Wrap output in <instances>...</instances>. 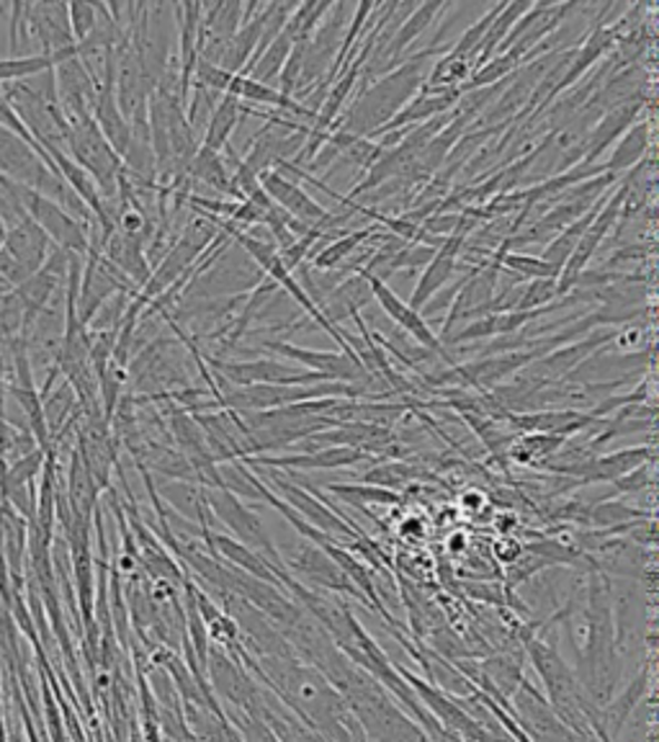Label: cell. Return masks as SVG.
Instances as JSON below:
<instances>
[{
  "mask_svg": "<svg viewBox=\"0 0 659 742\" xmlns=\"http://www.w3.org/2000/svg\"><path fill=\"white\" fill-rule=\"evenodd\" d=\"M433 57H441V47H427L423 52H415L394 70H386L382 78L374 80V86L364 88L356 101L345 114L335 119L333 129L345 131L351 137H371L376 129H382L402 106H407L417 96L420 86L425 80V65ZM330 129V131H333Z\"/></svg>",
  "mask_w": 659,
  "mask_h": 742,
  "instance_id": "6da1fadb",
  "label": "cell"
},
{
  "mask_svg": "<svg viewBox=\"0 0 659 742\" xmlns=\"http://www.w3.org/2000/svg\"><path fill=\"white\" fill-rule=\"evenodd\" d=\"M68 155L94 178L101 202L117 199L124 165L114 147L106 143L94 117L68 119Z\"/></svg>",
  "mask_w": 659,
  "mask_h": 742,
  "instance_id": "7a4b0ae2",
  "label": "cell"
},
{
  "mask_svg": "<svg viewBox=\"0 0 659 742\" xmlns=\"http://www.w3.org/2000/svg\"><path fill=\"white\" fill-rule=\"evenodd\" d=\"M201 495H204L206 508H209L222 524H227L229 529L235 531V536H240V544H245L247 549L258 551V555L266 559L271 567H274V573L278 577L286 575L282 567V557H278L274 541H271V536H268V529L263 526L258 516L250 514V510H247L243 502L237 500V495H233L229 490H222V488H204Z\"/></svg>",
  "mask_w": 659,
  "mask_h": 742,
  "instance_id": "3957f363",
  "label": "cell"
},
{
  "mask_svg": "<svg viewBox=\"0 0 659 742\" xmlns=\"http://www.w3.org/2000/svg\"><path fill=\"white\" fill-rule=\"evenodd\" d=\"M206 367L214 369L212 377L227 379L235 387L268 384V387H309L319 382H333L325 374L315 371H299L292 364L276 359H253V361H225L217 357H201Z\"/></svg>",
  "mask_w": 659,
  "mask_h": 742,
  "instance_id": "277c9868",
  "label": "cell"
},
{
  "mask_svg": "<svg viewBox=\"0 0 659 742\" xmlns=\"http://www.w3.org/2000/svg\"><path fill=\"white\" fill-rule=\"evenodd\" d=\"M19 202L23 206V212L29 214L37 225L45 230V235L52 241V245L62 247L72 255H80L86 258L88 247H90V227L78 222L72 214L62 209L60 204L47 199L37 192H31L27 186H19Z\"/></svg>",
  "mask_w": 659,
  "mask_h": 742,
  "instance_id": "5b68a950",
  "label": "cell"
},
{
  "mask_svg": "<svg viewBox=\"0 0 659 742\" xmlns=\"http://www.w3.org/2000/svg\"><path fill=\"white\" fill-rule=\"evenodd\" d=\"M266 351H274L278 357H286L294 364L315 371V374H325L333 382H358V384H374L376 379L368 374L361 361H353L341 351H319V349H302L288 341H260Z\"/></svg>",
  "mask_w": 659,
  "mask_h": 742,
  "instance_id": "8992f818",
  "label": "cell"
},
{
  "mask_svg": "<svg viewBox=\"0 0 659 742\" xmlns=\"http://www.w3.org/2000/svg\"><path fill=\"white\" fill-rule=\"evenodd\" d=\"M356 274H361V276L366 279L371 296H374V300L378 302V307L384 310L386 318H392L394 323H397L402 330H405L407 338H412V341H415L417 345H423V349L439 353V359H446L449 361V351L443 349L441 341H439V335L433 333L431 325L425 323V318L420 315V312L412 310L407 302H402L400 294L392 292V286L386 284V282H382V279H378V276L366 274V271H356Z\"/></svg>",
  "mask_w": 659,
  "mask_h": 742,
  "instance_id": "52a82bcc",
  "label": "cell"
},
{
  "mask_svg": "<svg viewBox=\"0 0 659 742\" xmlns=\"http://www.w3.org/2000/svg\"><path fill=\"white\" fill-rule=\"evenodd\" d=\"M260 186L263 192L268 194V199L288 214V217L299 219L302 225L307 227H323L325 219L330 217V212L323 204L304 192V188L296 184L294 178H288L286 173L271 168L266 173H260Z\"/></svg>",
  "mask_w": 659,
  "mask_h": 742,
  "instance_id": "ba28073f",
  "label": "cell"
},
{
  "mask_svg": "<svg viewBox=\"0 0 659 742\" xmlns=\"http://www.w3.org/2000/svg\"><path fill=\"white\" fill-rule=\"evenodd\" d=\"M645 96L637 94L626 101L611 106V109L600 114V119L596 121V127L590 129L588 139H584V150H582V160L584 165H592L600 155H603L608 147L616 145L626 131H629L633 124L639 121L641 111H645Z\"/></svg>",
  "mask_w": 659,
  "mask_h": 742,
  "instance_id": "9c48e42d",
  "label": "cell"
},
{
  "mask_svg": "<svg viewBox=\"0 0 659 742\" xmlns=\"http://www.w3.org/2000/svg\"><path fill=\"white\" fill-rule=\"evenodd\" d=\"M271 480H274V485L278 490L284 492V502L292 510H296V514H299L304 521H307L309 526H315V529H319L323 534H335V536H343V539H351V536H361L356 529H353L351 524H345L341 516L335 514V510H330L325 502H319L317 498H312V495L299 488V485H294V482H288L282 477V472H276V469H271Z\"/></svg>",
  "mask_w": 659,
  "mask_h": 742,
  "instance_id": "30bf717a",
  "label": "cell"
},
{
  "mask_svg": "<svg viewBox=\"0 0 659 742\" xmlns=\"http://www.w3.org/2000/svg\"><path fill=\"white\" fill-rule=\"evenodd\" d=\"M371 453L361 449H345V447H325L312 449L302 453H282V457H263V453H253V457L240 459L245 467H268V469H341L364 461Z\"/></svg>",
  "mask_w": 659,
  "mask_h": 742,
  "instance_id": "8fae6325",
  "label": "cell"
},
{
  "mask_svg": "<svg viewBox=\"0 0 659 742\" xmlns=\"http://www.w3.org/2000/svg\"><path fill=\"white\" fill-rule=\"evenodd\" d=\"M52 241L45 235V230H41L35 219L29 217V214H23V217L16 222L6 230V237H3V245H0V251H3L8 258H11L16 266L21 271H27V274H37V271L45 266L49 251H52Z\"/></svg>",
  "mask_w": 659,
  "mask_h": 742,
  "instance_id": "7c38bea8",
  "label": "cell"
},
{
  "mask_svg": "<svg viewBox=\"0 0 659 742\" xmlns=\"http://www.w3.org/2000/svg\"><path fill=\"white\" fill-rule=\"evenodd\" d=\"M466 235L464 233H451L443 237V245L439 247V253L433 255V261L423 269V274L417 279L415 292H412V300L407 302L412 310L420 312V307L431 300L435 292H441L459 271V255L464 251Z\"/></svg>",
  "mask_w": 659,
  "mask_h": 742,
  "instance_id": "4fadbf2b",
  "label": "cell"
},
{
  "mask_svg": "<svg viewBox=\"0 0 659 742\" xmlns=\"http://www.w3.org/2000/svg\"><path fill=\"white\" fill-rule=\"evenodd\" d=\"M101 255L111 263L119 274L127 279V282L135 284L137 289H142L153 276V266L147 263L145 255V245L129 241L119 233H111L106 241L101 243Z\"/></svg>",
  "mask_w": 659,
  "mask_h": 742,
  "instance_id": "5bb4252c",
  "label": "cell"
},
{
  "mask_svg": "<svg viewBox=\"0 0 659 742\" xmlns=\"http://www.w3.org/2000/svg\"><path fill=\"white\" fill-rule=\"evenodd\" d=\"M474 70L472 57L456 55L449 49L446 55L435 57L433 70L427 72L417 94H461V86L472 78Z\"/></svg>",
  "mask_w": 659,
  "mask_h": 742,
  "instance_id": "9a60e30c",
  "label": "cell"
},
{
  "mask_svg": "<svg viewBox=\"0 0 659 742\" xmlns=\"http://www.w3.org/2000/svg\"><path fill=\"white\" fill-rule=\"evenodd\" d=\"M649 147H652V121L639 119L621 139H618L611 158L603 163V170L613 173V176H626V173L645 163Z\"/></svg>",
  "mask_w": 659,
  "mask_h": 742,
  "instance_id": "2e32d148",
  "label": "cell"
},
{
  "mask_svg": "<svg viewBox=\"0 0 659 742\" xmlns=\"http://www.w3.org/2000/svg\"><path fill=\"white\" fill-rule=\"evenodd\" d=\"M240 114H243V104L237 101L235 96L222 94L219 101L214 104V111L206 119L204 135H201V147L212 153H222L229 145V137L240 124Z\"/></svg>",
  "mask_w": 659,
  "mask_h": 742,
  "instance_id": "e0dca14e",
  "label": "cell"
},
{
  "mask_svg": "<svg viewBox=\"0 0 659 742\" xmlns=\"http://www.w3.org/2000/svg\"><path fill=\"white\" fill-rule=\"evenodd\" d=\"M449 6L451 3H433V0L431 3H417L405 16V19L400 21V27H397V31H394V37L390 41V47H386L384 57H392V62H394L400 55H405V49L412 45V41L423 35V31L431 27V23L439 19L441 13H446Z\"/></svg>",
  "mask_w": 659,
  "mask_h": 742,
  "instance_id": "ac0fdd59",
  "label": "cell"
},
{
  "mask_svg": "<svg viewBox=\"0 0 659 742\" xmlns=\"http://www.w3.org/2000/svg\"><path fill=\"white\" fill-rule=\"evenodd\" d=\"M204 536H209V544L214 551H219L222 557H227V563H233L240 567L243 573L258 577V580H268L274 583L276 580V573L274 567H271L266 559H263L258 551L247 549L245 544L229 539V536H222V534H209V529L204 531Z\"/></svg>",
  "mask_w": 659,
  "mask_h": 742,
  "instance_id": "d6986e66",
  "label": "cell"
},
{
  "mask_svg": "<svg viewBox=\"0 0 659 742\" xmlns=\"http://www.w3.org/2000/svg\"><path fill=\"white\" fill-rule=\"evenodd\" d=\"M378 230L382 227L371 222V225H366V227L351 230V233L335 237V241H330L327 245L319 247L315 255H312V266H315V271H319V274H323V271L337 269L345 258H351V255L356 253L361 245H366L371 237L378 233Z\"/></svg>",
  "mask_w": 659,
  "mask_h": 742,
  "instance_id": "ffe728a7",
  "label": "cell"
},
{
  "mask_svg": "<svg viewBox=\"0 0 659 742\" xmlns=\"http://www.w3.org/2000/svg\"><path fill=\"white\" fill-rule=\"evenodd\" d=\"M188 178H191V184L212 186L219 196H229V202H235L233 180H229V168L227 160L222 158V153H212L199 145V150H196L191 160V168H188Z\"/></svg>",
  "mask_w": 659,
  "mask_h": 742,
  "instance_id": "44dd1931",
  "label": "cell"
},
{
  "mask_svg": "<svg viewBox=\"0 0 659 742\" xmlns=\"http://www.w3.org/2000/svg\"><path fill=\"white\" fill-rule=\"evenodd\" d=\"M564 443H567L564 436L557 433H521L510 441L505 453L515 461V465L535 467L541 465L543 459L554 457L557 451H562Z\"/></svg>",
  "mask_w": 659,
  "mask_h": 742,
  "instance_id": "7402d4cb",
  "label": "cell"
},
{
  "mask_svg": "<svg viewBox=\"0 0 659 742\" xmlns=\"http://www.w3.org/2000/svg\"><path fill=\"white\" fill-rule=\"evenodd\" d=\"M492 263L494 266H500V271L505 269L508 274H513L518 279L523 276V279H529V282H533V279H559V274H562V271L543 261L541 255L535 258V255H529V253H513V251H505L502 245L494 251Z\"/></svg>",
  "mask_w": 659,
  "mask_h": 742,
  "instance_id": "603a6c76",
  "label": "cell"
},
{
  "mask_svg": "<svg viewBox=\"0 0 659 742\" xmlns=\"http://www.w3.org/2000/svg\"><path fill=\"white\" fill-rule=\"evenodd\" d=\"M529 8H531V3H505V6H502V11L498 13V19L492 21L488 37H484V41H482L480 55H476V68H482V65L488 62L494 52H498L502 41H505V37L510 35V29L515 27V21L521 19V16L529 11Z\"/></svg>",
  "mask_w": 659,
  "mask_h": 742,
  "instance_id": "cb8c5ba5",
  "label": "cell"
},
{
  "mask_svg": "<svg viewBox=\"0 0 659 742\" xmlns=\"http://www.w3.org/2000/svg\"><path fill=\"white\" fill-rule=\"evenodd\" d=\"M647 514L645 510H637V508H629L623 506V502H600V506H592L588 508V514H584V521L596 524V526H606V529H618V526L623 524H633V521H641Z\"/></svg>",
  "mask_w": 659,
  "mask_h": 742,
  "instance_id": "d4e9b609",
  "label": "cell"
},
{
  "mask_svg": "<svg viewBox=\"0 0 659 742\" xmlns=\"http://www.w3.org/2000/svg\"><path fill=\"white\" fill-rule=\"evenodd\" d=\"M502 6L505 3H500V6H492L488 8V13L482 16V19H476L472 27H469L464 35H461L456 39V45L451 47V52H456V55H464V57H472L474 60V68H476V55H480V49H482V41L484 37H488V31L492 27V21L498 19V13L502 11Z\"/></svg>",
  "mask_w": 659,
  "mask_h": 742,
  "instance_id": "484cf974",
  "label": "cell"
},
{
  "mask_svg": "<svg viewBox=\"0 0 659 742\" xmlns=\"http://www.w3.org/2000/svg\"><path fill=\"white\" fill-rule=\"evenodd\" d=\"M557 300H559L557 279H533V282H529L521 289V296H518V304L513 312L541 310V307H549V304H554Z\"/></svg>",
  "mask_w": 659,
  "mask_h": 742,
  "instance_id": "4316f807",
  "label": "cell"
},
{
  "mask_svg": "<svg viewBox=\"0 0 659 742\" xmlns=\"http://www.w3.org/2000/svg\"><path fill=\"white\" fill-rule=\"evenodd\" d=\"M330 492H335L337 498L358 502V506H366V502H378V506H394L402 498L397 492L384 490V488H374V485H330Z\"/></svg>",
  "mask_w": 659,
  "mask_h": 742,
  "instance_id": "83f0119b",
  "label": "cell"
},
{
  "mask_svg": "<svg viewBox=\"0 0 659 742\" xmlns=\"http://www.w3.org/2000/svg\"><path fill=\"white\" fill-rule=\"evenodd\" d=\"M410 477H415V469L407 465H384V467H374L371 472H366L364 482L374 485V488L392 490V488H400V485H405Z\"/></svg>",
  "mask_w": 659,
  "mask_h": 742,
  "instance_id": "f1b7e54d",
  "label": "cell"
},
{
  "mask_svg": "<svg viewBox=\"0 0 659 742\" xmlns=\"http://www.w3.org/2000/svg\"><path fill=\"white\" fill-rule=\"evenodd\" d=\"M68 16H70L72 39H76L78 45V41L86 39L96 27L98 3H68Z\"/></svg>",
  "mask_w": 659,
  "mask_h": 742,
  "instance_id": "f546056e",
  "label": "cell"
},
{
  "mask_svg": "<svg viewBox=\"0 0 659 742\" xmlns=\"http://www.w3.org/2000/svg\"><path fill=\"white\" fill-rule=\"evenodd\" d=\"M649 485H652V475L647 472L645 465H641L639 469H633V472H629V475H623L621 480H616V488L621 492H639V490L649 488Z\"/></svg>",
  "mask_w": 659,
  "mask_h": 742,
  "instance_id": "4dcf8cb0",
  "label": "cell"
},
{
  "mask_svg": "<svg viewBox=\"0 0 659 742\" xmlns=\"http://www.w3.org/2000/svg\"><path fill=\"white\" fill-rule=\"evenodd\" d=\"M494 551H498L502 563H515V559L523 555V547L521 544H515V539H502L498 547H494Z\"/></svg>",
  "mask_w": 659,
  "mask_h": 742,
  "instance_id": "1f68e13d",
  "label": "cell"
},
{
  "mask_svg": "<svg viewBox=\"0 0 659 742\" xmlns=\"http://www.w3.org/2000/svg\"><path fill=\"white\" fill-rule=\"evenodd\" d=\"M461 500H464V502H469V506H472V508H476V506H482V492H464V495H461Z\"/></svg>",
  "mask_w": 659,
  "mask_h": 742,
  "instance_id": "d6a6232c",
  "label": "cell"
},
{
  "mask_svg": "<svg viewBox=\"0 0 659 742\" xmlns=\"http://www.w3.org/2000/svg\"><path fill=\"white\" fill-rule=\"evenodd\" d=\"M6 225H3V219H0V245H3V237H6Z\"/></svg>",
  "mask_w": 659,
  "mask_h": 742,
  "instance_id": "836d02e7",
  "label": "cell"
}]
</instances>
